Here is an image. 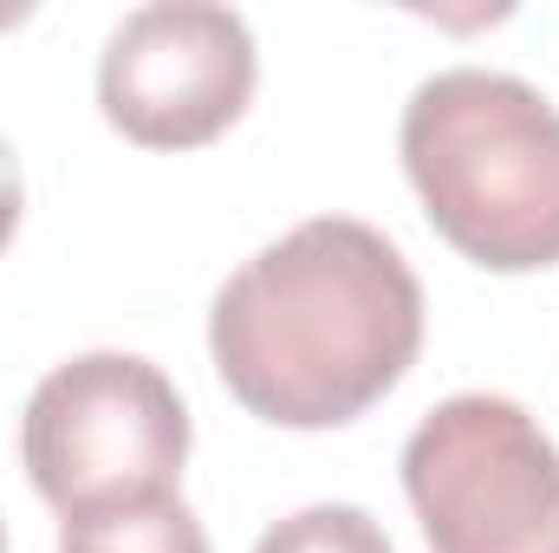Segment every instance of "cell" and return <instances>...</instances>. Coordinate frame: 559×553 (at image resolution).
<instances>
[{"label":"cell","instance_id":"obj_4","mask_svg":"<svg viewBox=\"0 0 559 553\" xmlns=\"http://www.w3.org/2000/svg\"><path fill=\"white\" fill-rule=\"evenodd\" d=\"M429 553H559V443L501 391H455L404 443Z\"/></svg>","mask_w":559,"mask_h":553},{"label":"cell","instance_id":"obj_2","mask_svg":"<svg viewBox=\"0 0 559 553\" xmlns=\"http://www.w3.org/2000/svg\"><path fill=\"white\" fill-rule=\"evenodd\" d=\"M429 228L488 274L559 268V111L514 72L449 66L397 125Z\"/></svg>","mask_w":559,"mask_h":553},{"label":"cell","instance_id":"obj_5","mask_svg":"<svg viewBox=\"0 0 559 553\" xmlns=\"http://www.w3.org/2000/svg\"><path fill=\"white\" fill-rule=\"evenodd\" d=\"M261 85L254 33L215 0H150L98 52V111L143 150H202L241 125Z\"/></svg>","mask_w":559,"mask_h":553},{"label":"cell","instance_id":"obj_8","mask_svg":"<svg viewBox=\"0 0 559 553\" xmlns=\"http://www.w3.org/2000/svg\"><path fill=\"white\" fill-rule=\"evenodd\" d=\"M20 215H26V176H20L13 143L0 138V255H7V242L20 235Z\"/></svg>","mask_w":559,"mask_h":553},{"label":"cell","instance_id":"obj_1","mask_svg":"<svg viewBox=\"0 0 559 553\" xmlns=\"http://www.w3.org/2000/svg\"><path fill=\"white\" fill-rule=\"evenodd\" d=\"M423 352V286L391 235L312 215L222 280L209 358L274 430H338L384 404Z\"/></svg>","mask_w":559,"mask_h":553},{"label":"cell","instance_id":"obj_9","mask_svg":"<svg viewBox=\"0 0 559 553\" xmlns=\"http://www.w3.org/2000/svg\"><path fill=\"white\" fill-rule=\"evenodd\" d=\"M0 553H7V528H0Z\"/></svg>","mask_w":559,"mask_h":553},{"label":"cell","instance_id":"obj_6","mask_svg":"<svg viewBox=\"0 0 559 553\" xmlns=\"http://www.w3.org/2000/svg\"><path fill=\"white\" fill-rule=\"evenodd\" d=\"M59 553H209V534L182 495H163L138 508L59 521Z\"/></svg>","mask_w":559,"mask_h":553},{"label":"cell","instance_id":"obj_3","mask_svg":"<svg viewBox=\"0 0 559 553\" xmlns=\"http://www.w3.org/2000/svg\"><path fill=\"white\" fill-rule=\"evenodd\" d=\"M20 462L59 521L163 502L189 462V411L138 352H79L33 385Z\"/></svg>","mask_w":559,"mask_h":553},{"label":"cell","instance_id":"obj_7","mask_svg":"<svg viewBox=\"0 0 559 553\" xmlns=\"http://www.w3.org/2000/svg\"><path fill=\"white\" fill-rule=\"evenodd\" d=\"M254 553H397V548H391V534L365 508H352V502H312V508L274 521Z\"/></svg>","mask_w":559,"mask_h":553}]
</instances>
